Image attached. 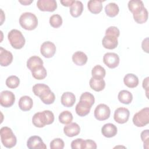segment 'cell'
I'll return each mask as SVG.
<instances>
[{"label": "cell", "instance_id": "f6af8a7d", "mask_svg": "<svg viewBox=\"0 0 149 149\" xmlns=\"http://www.w3.org/2000/svg\"><path fill=\"white\" fill-rule=\"evenodd\" d=\"M19 2L23 5H29L33 2V1H19Z\"/></svg>", "mask_w": 149, "mask_h": 149}, {"label": "cell", "instance_id": "836d02e7", "mask_svg": "<svg viewBox=\"0 0 149 149\" xmlns=\"http://www.w3.org/2000/svg\"><path fill=\"white\" fill-rule=\"evenodd\" d=\"M73 120L72 113L68 111H64L59 115V120L62 124H69Z\"/></svg>", "mask_w": 149, "mask_h": 149}, {"label": "cell", "instance_id": "4fadbf2b", "mask_svg": "<svg viewBox=\"0 0 149 149\" xmlns=\"http://www.w3.org/2000/svg\"><path fill=\"white\" fill-rule=\"evenodd\" d=\"M92 105L83 100H80L76 106V112L80 116H85L88 115L90 111Z\"/></svg>", "mask_w": 149, "mask_h": 149}, {"label": "cell", "instance_id": "ab89813d", "mask_svg": "<svg viewBox=\"0 0 149 149\" xmlns=\"http://www.w3.org/2000/svg\"><path fill=\"white\" fill-rule=\"evenodd\" d=\"M105 35L112 36L118 37L120 35L119 30L115 26H111L109 27L105 31Z\"/></svg>", "mask_w": 149, "mask_h": 149}, {"label": "cell", "instance_id": "52a82bcc", "mask_svg": "<svg viewBox=\"0 0 149 149\" xmlns=\"http://www.w3.org/2000/svg\"><path fill=\"white\" fill-rule=\"evenodd\" d=\"M15 101V94L10 91L4 90L0 94V104L1 106L9 108L12 106Z\"/></svg>", "mask_w": 149, "mask_h": 149}, {"label": "cell", "instance_id": "ba28073f", "mask_svg": "<svg viewBox=\"0 0 149 149\" xmlns=\"http://www.w3.org/2000/svg\"><path fill=\"white\" fill-rule=\"evenodd\" d=\"M129 116L130 112L128 109L124 107H119L115 111L113 118L117 123L123 124L127 122Z\"/></svg>", "mask_w": 149, "mask_h": 149}, {"label": "cell", "instance_id": "83f0119b", "mask_svg": "<svg viewBox=\"0 0 149 149\" xmlns=\"http://www.w3.org/2000/svg\"><path fill=\"white\" fill-rule=\"evenodd\" d=\"M105 12L107 16L111 17H113L118 14L119 8L116 3L111 2L105 6Z\"/></svg>", "mask_w": 149, "mask_h": 149}, {"label": "cell", "instance_id": "f546056e", "mask_svg": "<svg viewBox=\"0 0 149 149\" xmlns=\"http://www.w3.org/2000/svg\"><path fill=\"white\" fill-rule=\"evenodd\" d=\"M32 76L37 80H42L45 79L47 75V70L42 66H38L31 71Z\"/></svg>", "mask_w": 149, "mask_h": 149}, {"label": "cell", "instance_id": "277c9868", "mask_svg": "<svg viewBox=\"0 0 149 149\" xmlns=\"http://www.w3.org/2000/svg\"><path fill=\"white\" fill-rule=\"evenodd\" d=\"M8 38L11 46L15 49H19L25 44V38L22 32L17 29H12L8 34Z\"/></svg>", "mask_w": 149, "mask_h": 149}, {"label": "cell", "instance_id": "f1b7e54d", "mask_svg": "<svg viewBox=\"0 0 149 149\" xmlns=\"http://www.w3.org/2000/svg\"><path fill=\"white\" fill-rule=\"evenodd\" d=\"M133 16L135 22L139 24H143L147 20L148 13L147 9L144 7L140 12L133 14Z\"/></svg>", "mask_w": 149, "mask_h": 149}, {"label": "cell", "instance_id": "2e32d148", "mask_svg": "<svg viewBox=\"0 0 149 149\" xmlns=\"http://www.w3.org/2000/svg\"><path fill=\"white\" fill-rule=\"evenodd\" d=\"M80 127L79 125L74 122L70 123L66 125L63 128V132L68 137H74L79 134Z\"/></svg>", "mask_w": 149, "mask_h": 149}, {"label": "cell", "instance_id": "9c48e42d", "mask_svg": "<svg viewBox=\"0 0 149 149\" xmlns=\"http://www.w3.org/2000/svg\"><path fill=\"white\" fill-rule=\"evenodd\" d=\"M103 62L108 68L114 69L119 64V57L115 53L107 52L104 55Z\"/></svg>", "mask_w": 149, "mask_h": 149}, {"label": "cell", "instance_id": "3957f363", "mask_svg": "<svg viewBox=\"0 0 149 149\" xmlns=\"http://www.w3.org/2000/svg\"><path fill=\"white\" fill-rule=\"evenodd\" d=\"M19 23L24 29L33 30L38 25V19L34 14L31 12H24L20 16Z\"/></svg>", "mask_w": 149, "mask_h": 149}, {"label": "cell", "instance_id": "4dcf8cb0", "mask_svg": "<svg viewBox=\"0 0 149 149\" xmlns=\"http://www.w3.org/2000/svg\"><path fill=\"white\" fill-rule=\"evenodd\" d=\"M39 97L44 104L47 105L52 104L55 100V94L51 90L46 91Z\"/></svg>", "mask_w": 149, "mask_h": 149}, {"label": "cell", "instance_id": "8992f818", "mask_svg": "<svg viewBox=\"0 0 149 149\" xmlns=\"http://www.w3.org/2000/svg\"><path fill=\"white\" fill-rule=\"evenodd\" d=\"M94 116L98 120H105L109 118L111 110L108 106L104 104L98 105L94 110Z\"/></svg>", "mask_w": 149, "mask_h": 149}, {"label": "cell", "instance_id": "7402d4cb", "mask_svg": "<svg viewBox=\"0 0 149 149\" xmlns=\"http://www.w3.org/2000/svg\"><path fill=\"white\" fill-rule=\"evenodd\" d=\"M124 84L129 88H134L139 84L138 77L133 73H127L123 78Z\"/></svg>", "mask_w": 149, "mask_h": 149}, {"label": "cell", "instance_id": "5bb4252c", "mask_svg": "<svg viewBox=\"0 0 149 149\" xmlns=\"http://www.w3.org/2000/svg\"><path fill=\"white\" fill-rule=\"evenodd\" d=\"M13 61V55L6 49L0 48V64L2 66H8Z\"/></svg>", "mask_w": 149, "mask_h": 149}, {"label": "cell", "instance_id": "30bf717a", "mask_svg": "<svg viewBox=\"0 0 149 149\" xmlns=\"http://www.w3.org/2000/svg\"><path fill=\"white\" fill-rule=\"evenodd\" d=\"M56 52L55 45L51 41H45L42 44L40 48L41 55L47 58H52Z\"/></svg>", "mask_w": 149, "mask_h": 149}, {"label": "cell", "instance_id": "1f68e13d", "mask_svg": "<svg viewBox=\"0 0 149 149\" xmlns=\"http://www.w3.org/2000/svg\"><path fill=\"white\" fill-rule=\"evenodd\" d=\"M49 90V87L43 83H38L33 87V91L34 94L38 97H40L42 94Z\"/></svg>", "mask_w": 149, "mask_h": 149}, {"label": "cell", "instance_id": "74e56055", "mask_svg": "<svg viewBox=\"0 0 149 149\" xmlns=\"http://www.w3.org/2000/svg\"><path fill=\"white\" fill-rule=\"evenodd\" d=\"M86 142L82 139H76L71 143V148L73 149H85Z\"/></svg>", "mask_w": 149, "mask_h": 149}, {"label": "cell", "instance_id": "7a4b0ae2", "mask_svg": "<svg viewBox=\"0 0 149 149\" xmlns=\"http://www.w3.org/2000/svg\"><path fill=\"white\" fill-rule=\"evenodd\" d=\"M1 140L4 147L10 148L16 146L17 139L12 129L8 127L4 126L0 130Z\"/></svg>", "mask_w": 149, "mask_h": 149}, {"label": "cell", "instance_id": "d6a6232c", "mask_svg": "<svg viewBox=\"0 0 149 149\" xmlns=\"http://www.w3.org/2000/svg\"><path fill=\"white\" fill-rule=\"evenodd\" d=\"M106 72L105 69L101 65H95L92 69L91 74L93 77L97 79H103L105 76Z\"/></svg>", "mask_w": 149, "mask_h": 149}, {"label": "cell", "instance_id": "7c38bea8", "mask_svg": "<svg viewBox=\"0 0 149 149\" xmlns=\"http://www.w3.org/2000/svg\"><path fill=\"white\" fill-rule=\"evenodd\" d=\"M27 146L29 149L47 148V146L42 140L41 138L38 136L30 137L27 141Z\"/></svg>", "mask_w": 149, "mask_h": 149}, {"label": "cell", "instance_id": "603a6c76", "mask_svg": "<svg viewBox=\"0 0 149 149\" xmlns=\"http://www.w3.org/2000/svg\"><path fill=\"white\" fill-rule=\"evenodd\" d=\"M87 56L81 51H77L72 55L73 62L78 66H83L87 62Z\"/></svg>", "mask_w": 149, "mask_h": 149}, {"label": "cell", "instance_id": "e0dca14e", "mask_svg": "<svg viewBox=\"0 0 149 149\" xmlns=\"http://www.w3.org/2000/svg\"><path fill=\"white\" fill-rule=\"evenodd\" d=\"M118 132L116 126L111 123L105 124L101 129V133L104 136L107 138L114 137Z\"/></svg>", "mask_w": 149, "mask_h": 149}, {"label": "cell", "instance_id": "44dd1931", "mask_svg": "<svg viewBox=\"0 0 149 149\" xmlns=\"http://www.w3.org/2000/svg\"><path fill=\"white\" fill-rule=\"evenodd\" d=\"M90 87L95 91L103 90L105 86V82L103 79H97L91 77L89 81Z\"/></svg>", "mask_w": 149, "mask_h": 149}, {"label": "cell", "instance_id": "8fae6325", "mask_svg": "<svg viewBox=\"0 0 149 149\" xmlns=\"http://www.w3.org/2000/svg\"><path fill=\"white\" fill-rule=\"evenodd\" d=\"M37 6L41 11L54 12L57 8V3L55 0H38Z\"/></svg>", "mask_w": 149, "mask_h": 149}, {"label": "cell", "instance_id": "d6986e66", "mask_svg": "<svg viewBox=\"0 0 149 149\" xmlns=\"http://www.w3.org/2000/svg\"><path fill=\"white\" fill-rule=\"evenodd\" d=\"M76 101L74 94L71 92H65L61 97V104L66 107H72Z\"/></svg>", "mask_w": 149, "mask_h": 149}, {"label": "cell", "instance_id": "d4e9b609", "mask_svg": "<svg viewBox=\"0 0 149 149\" xmlns=\"http://www.w3.org/2000/svg\"><path fill=\"white\" fill-rule=\"evenodd\" d=\"M144 8V3L141 1L132 0L128 2V8L133 14L140 12Z\"/></svg>", "mask_w": 149, "mask_h": 149}, {"label": "cell", "instance_id": "7bdbcfd3", "mask_svg": "<svg viewBox=\"0 0 149 149\" xmlns=\"http://www.w3.org/2000/svg\"><path fill=\"white\" fill-rule=\"evenodd\" d=\"M74 0H63V1H61V3L62 5L64 6H70L74 2Z\"/></svg>", "mask_w": 149, "mask_h": 149}, {"label": "cell", "instance_id": "5b68a950", "mask_svg": "<svg viewBox=\"0 0 149 149\" xmlns=\"http://www.w3.org/2000/svg\"><path fill=\"white\" fill-rule=\"evenodd\" d=\"M133 124L137 127H143L149 123V108L146 107L134 114Z\"/></svg>", "mask_w": 149, "mask_h": 149}, {"label": "cell", "instance_id": "8d00e7d4", "mask_svg": "<svg viewBox=\"0 0 149 149\" xmlns=\"http://www.w3.org/2000/svg\"><path fill=\"white\" fill-rule=\"evenodd\" d=\"M64 141L60 138L54 139L50 143V148L51 149H62L64 148Z\"/></svg>", "mask_w": 149, "mask_h": 149}, {"label": "cell", "instance_id": "f35d334b", "mask_svg": "<svg viewBox=\"0 0 149 149\" xmlns=\"http://www.w3.org/2000/svg\"><path fill=\"white\" fill-rule=\"evenodd\" d=\"M80 100H83L86 102H87L92 106L95 102V98L94 95L89 92H84L82 93L80 97Z\"/></svg>", "mask_w": 149, "mask_h": 149}, {"label": "cell", "instance_id": "cb8c5ba5", "mask_svg": "<svg viewBox=\"0 0 149 149\" xmlns=\"http://www.w3.org/2000/svg\"><path fill=\"white\" fill-rule=\"evenodd\" d=\"M83 10V5L81 1H75L70 6V13L74 17H77L81 15Z\"/></svg>", "mask_w": 149, "mask_h": 149}, {"label": "cell", "instance_id": "b9f144b4", "mask_svg": "<svg viewBox=\"0 0 149 149\" xmlns=\"http://www.w3.org/2000/svg\"><path fill=\"white\" fill-rule=\"evenodd\" d=\"M86 142V146L85 148H93V149H96L97 148V144L95 142L92 140L87 139L85 140Z\"/></svg>", "mask_w": 149, "mask_h": 149}, {"label": "cell", "instance_id": "484cf974", "mask_svg": "<svg viewBox=\"0 0 149 149\" xmlns=\"http://www.w3.org/2000/svg\"><path fill=\"white\" fill-rule=\"evenodd\" d=\"M42 65V60L39 56H31L27 61V67L29 70H30L31 72L36 68Z\"/></svg>", "mask_w": 149, "mask_h": 149}, {"label": "cell", "instance_id": "ac0fdd59", "mask_svg": "<svg viewBox=\"0 0 149 149\" xmlns=\"http://www.w3.org/2000/svg\"><path fill=\"white\" fill-rule=\"evenodd\" d=\"M33 105V101L31 97L27 95L22 96L19 101V107L23 111H30Z\"/></svg>", "mask_w": 149, "mask_h": 149}, {"label": "cell", "instance_id": "e575fe53", "mask_svg": "<svg viewBox=\"0 0 149 149\" xmlns=\"http://www.w3.org/2000/svg\"><path fill=\"white\" fill-rule=\"evenodd\" d=\"M6 85L10 88H16L20 84V80L16 76H10L6 80Z\"/></svg>", "mask_w": 149, "mask_h": 149}, {"label": "cell", "instance_id": "6da1fadb", "mask_svg": "<svg viewBox=\"0 0 149 149\" xmlns=\"http://www.w3.org/2000/svg\"><path fill=\"white\" fill-rule=\"evenodd\" d=\"M54 121V113L49 110L36 113L32 118L33 124L37 127H43L45 125H50Z\"/></svg>", "mask_w": 149, "mask_h": 149}, {"label": "cell", "instance_id": "ee69618b", "mask_svg": "<svg viewBox=\"0 0 149 149\" xmlns=\"http://www.w3.org/2000/svg\"><path fill=\"white\" fill-rule=\"evenodd\" d=\"M148 77H146L143 82V87L144 89L147 90V93L148 91Z\"/></svg>", "mask_w": 149, "mask_h": 149}, {"label": "cell", "instance_id": "60d3db41", "mask_svg": "<svg viewBox=\"0 0 149 149\" xmlns=\"http://www.w3.org/2000/svg\"><path fill=\"white\" fill-rule=\"evenodd\" d=\"M149 133H148V130L146 129L145 130H143L141 133V139L142 140V141L144 143V148H148V143H149V141H148V135Z\"/></svg>", "mask_w": 149, "mask_h": 149}, {"label": "cell", "instance_id": "4316f807", "mask_svg": "<svg viewBox=\"0 0 149 149\" xmlns=\"http://www.w3.org/2000/svg\"><path fill=\"white\" fill-rule=\"evenodd\" d=\"M118 98L121 103L124 104H129L132 101L133 95L130 91L123 90L119 91Z\"/></svg>", "mask_w": 149, "mask_h": 149}, {"label": "cell", "instance_id": "d590c367", "mask_svg": "<svg viewBox=\"0 0 149 149\" xmlns=\"http://www.w3.org/2000/svg\"><path fill=\"white\" fill-rule=\"evenodd\" d=\"M49 24L54 28H58L62 24V17L58 14L52 15L49 18Z\"/></svg>", "mask_w": 149, "mask_h": 149}, {"label": "cell", "instance_id": "ffe728a7", "mask_svg": "<svg viewBox=\"0 0 149 149\" xmlns=\"http://www.w3.org/2000/svg\"><path fill=\"white\" fill-rule=\"evenodd\" d=\"M102 1L90 0L87 3V8L90 12L93 14L100 13L102 9Z\"/></svg>", "mask_w": 149, "mask_h": 149}, {"label": "cell", "instance_id": "9a60e30c", "mask_svg": "<svg viewBox=\"0 0 149 149\" xmlns=\"http://www.w3.org/2000/svg\"><path fill=\"white\" fill-rule=\"evenodd\" d=\"M102 44L105 48L108 49H115L118 45V37L112 36L105 35L102 40Z\"/></svg>", "mask_w": 149, "mask_h": 149}]
</instances>
